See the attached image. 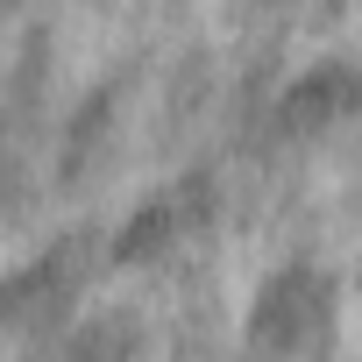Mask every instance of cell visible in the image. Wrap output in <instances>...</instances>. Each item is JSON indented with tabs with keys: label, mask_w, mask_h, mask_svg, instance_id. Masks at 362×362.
I'll return each instance as SVG.
<instances>
[{
	"label": "cell",
	"mask_w": 362,
	"mask_h": 362,
	"mask_svg": "<svg viewBox=\"0 0 362 362\" xmlns=\"http://www.w3.org/2000/svg\"><path fill=\"white\" fill-rule=\"evenodd\" d=\"M249 327H256L263 348H313V341L334 327V277H320V270H305V263L263 277Z\"/></svg>",
	"instance_id": "obj_1"
}]
</instances>
